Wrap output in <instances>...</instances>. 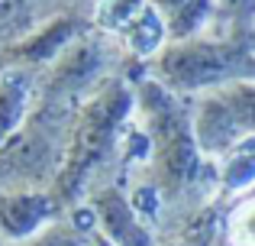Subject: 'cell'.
<instances>
[{
  "label": "cell",
  "mask_w": 255,
  "mask_h": 246,
  "mask_svg": "<svg viewBox=\"0 0 255 246\" xmlns=\"http://www.w3.org/2000/svg\"><path fill=\"white\" fill-rule=\"evenodd\" d=\"M16 10H19V0H0V26L13 23V19H16Z\"/></svg>",
  "instance_id": "15"
},
{
  "label": "cell",
  "mask_w": 255,
  "mask_h": 246,
  "mask_svg": "<svg viewBox=\"0 0 255 246\" xmlns=\"http://www.w3.org/2000/svg\"><path fill=\"white\" fill-rule=\"evenodd\" d=\"M39 71L29 65H6L0 68V149L13 139V133L26 123L36 101Z\"/></svg>",
  "instance_id": "7"
},
{
  "label": "cell",
  "mask_w": 255,
  "mask_h": 246,
  "mask_svg": "<svg viewBox=\"0 0 255 246\" xmlns=\"http://www.w3.org/2000/svg\"><path fill=\"white\" fill-rule=\"evenodd\" d=\"M207 32H255V0H213V26Z\"/></svg>",
  "instance_id": "14"
},
{
  "label": "cell",
  "mask_w": 255,
  "mask_h": 246,
  "mask_svg": "<svg viewBox=\"0 0 255 246\" xmlns=\"http://www.w3.org/2000/svg\"><path fill=\"white\" fill-rule=\"evenodd\" d=\"M194 136L204 156L220 159L236 143L255 136V84L236 81L187 97Z\"/></svg>",
  "instance_id": "4"
},
{
  "label": "cell",
  "mask_w": 255,
  "mask_h": 246,
  "mask_svg": "<svg viewBox=\"0 0 255 246\" xmlns=\"http://www.w3.org/2000/svg\"><path fill=\"white\" fill-rule=\"evenodd\" d=\"M136 117V84L126 75H110L84 97L71 120L65 159L49 191L62 211L84 204L100 185H117L120 152Z\"/></svg>",
  "instance_id": "2"
},
{
  "label": "cell",
  "mask_w": 255,
  "mask_h": 246,
  "mask_svg": "<svg viewBox=\"0 0 255 246\" xmlns=\"http://www.w3.org/2000/svg\"><path fill=\"white\" fill-rule=\"evenodd\" d=\"M145 71L181 97L236 81L255 84V32H200L184 42H168Z\"/></svg>",
  "instance_id": "3"
},
{
  "label": "cell",
  "mask_w": 255,
  "mask_h": 246,
  "mask_svg": "<svg viewBox=\"0 0 255 246\" xmlns=\"http://www.w3.org/2000/svg\"><path fill=\"white\" fill-rule=\"evenodd\" d=\"M145 6H149V0H94L91 26L97 32H107V36L117 39Z\"/></svg>",
  "instance_id": "12"
},
{
  "label": "cell",
  "mask_w": 255,
  "mask_h": 246,
  "mask_svg": "<svg viewBox=\"0 0 255 246\" xmlns=\"http://www.w3.org/2000/svg\"><path fill=\"white\" fill-rule=\"evenodd\" d=\"M84 204L94 214L97 234H104L113 246H155L158 243L155 230L129 204V195H126L123 185H100Z\"/></svg>",
  "instance_id": "6"
},
{
  "label": "cell",
  "mask_w": 255,
  "mask_h": 246,
  "mask_svg": "<svg viewBox=\"0 0 255 246\" xmlns=\"http://www.w3.org/2000/svg\"><path fill=\"white\" fill-rule=\"evenodd\" d=\"M223 214H226V208L220 201L207 204L204 211L187 217L184 224L162 234L155 246H217L220 237H223Z\"/></svg>",
  "instance_id": "11"
},
{
  "label": "cell",
  "mask_w": 255,
  "mask_h": 246,
  "mask_svg": "<svg viewBox=\"0 0 255 246\" xmlns=\"http://www.w3.org/2000/svg\"><path fill=\"white\" fill-rule=\"evenodd\" d=\"M217 246H230V243H223V237H220V243H217Z\"/></svg>",
  "instance_id": "17"
},
{
  "label": "cell",
  "mask_w": 255,
  "mask_h": 246,
  "mask_svg": "<svg viewBox=\"0 0 255 246\" xmlns=\"http://www.w3.org/2000/svg\"><path fill=\"white\" fill-rule=\"evenodd\" d=\"M65 214L49 188L0 191V246H16L49 230Z\"/></svg>",
  "instance_id": "5"
},
{
  "label": "cell",
  "mask_w": 255,
  "mask_h": 246,
  "mask_svg": "<svg viewBox=\"0 0 255 246\" xmlns=\"http://www.w3.org/2000/svg\"><path fill=\"white\" fill-rule=\"evenodd\" d=\"M132 84H136V123L149 139V156L142 169L129 175L123 185L142 182L158 191L165 204L162 234H168L171 227L184 224L187 217L217 201L220 165L217 159L200 152L187 97L158 84L155 78H149V71Z\"/></svg>",
  "instance_id": "1"
},
{
  "label": "cell",
  "mask_w": 255,
  "mask_h": 246,
  "mask_svg": "<svg viewBox=\"0 0 255 246\" xmlns=\"http://www.w3.org/2000/svg\"><path fill=\"white\" fill-rule=\"evenodd\" d=\"M81 246H113V243L107 240L104 234H97V227H94L91 234H84V237H81Z\"/></svg>",
  "instance_id": "16"
},
{
  "label": "cell",
  "mask_w": 255,
  "mask_h": 246,
  "mask_svg": "<svg viewBox=\"0 0 255 246\" xmlns=\"http://www.w3.org/2000/svg\"><path fill=\"white\" fill-rule=\"evenodd\" d=\"M223 243L230 246H255V195L236 198L226 204L223 214Z\"/></svg>",
  "instance_id": "13"
},
{
  "label": "cell",
  "mask_w": 255,
  "mask_h": 246,
  "mask_svg": "<svg viewBox=\"0 0 255 246\" xmlns=\"http://www.w3.org/2000/svg\"><path fill=\"white\" fill-rule=\"evenodd\" d=\"M220 165V188H217V201L233 204L236 198H243L246 191L255 188V136L236 143L230 152L217 159Z\"/></svg>",
  "instance_id": "10"
},
{
  "label": "cell",
  "mask_w": 255,
  "mask_h": 246,
  "mask_svg": "<svg viewBox=\"0 0 255 246\" xmlns=\"http://www.w3.org/2000/svg\"><path fill=\"white\" fill-rule=\"evenodd\" d=\"M162 16L168 42H184L213 26V0H149Z\"/></svg>",
  "instance_id": "9"
},
{
  "label": "cell",
  "mask_w": 255,
  "mask_h": 246,
  "mask_svg": "<svg viewBox=\"0 0 255 246\" xmlns=\"http://www.w3.org/2000/svg\"><path fill=\"white\" fill-rule=\"evenodd\" d=\"M81 32H87V29H81V23H75V19H55V23H49L45 29L32 32L23 42L13 45V58H16L13 65H29V68L42 71L45 65L55 62L58 52H62L65 45H71Z\"/></svg>",
  "instance_id": "8"
}]
</instances>
